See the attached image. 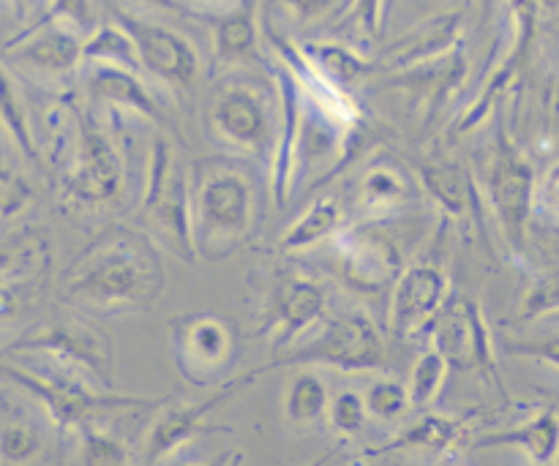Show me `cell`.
<instances>
[{
  "label": "cell",
  "mask_w": 559,
  "mask_h": 466,
  "mask_svg": "<svg viewBox=\"0 0 559 466\" xmlns=\"http://www.w3.org/2000/svg\"><path fill=\"white\" fill-rule=\"evenodd\" d=\"M63 298L82 314L123 316L153 309L167 287L162 249L134 227L102 229L66 267Z\"/></svg>",
  "instance_id": "obj_1"
},
{
  "label": "cell",
  "mask_w": 559,
  "mask_h": 466,
  "mask_svg": "<svg viewBox=\"0 0 559 466\" xmlns=\"http://www.w3.org/2000/svg\"><path fill=\"white\" fill-rule=\"evenodd\" d=\"M257 229L254 180L233 158H200L191 167V238L197 256L222 262Z\"/></svg>",
  "instance_id": "obj_2"
},
{
  "label": "cell",
  "mask_w": 559,
  "mask_h": 466,
  "mask_svg": "<svg viewBox=\"0 0 559 466\" xmlns=\"http://www.w3.org/2000/svg\"><path fill=\"white\" fill-rule=\"evenodd\" d=\"M205 123L213 140L233 156L271 164L282 126V98L271 71L254 74L233 65L211 87Z\"/></svg>",
  "instance_id": "obj_3"
},
{
  "label": "cell",
  "mask_w": 559,
  "mask_h": 466,
  "mask_svg": "<svg viewBox=\"0 0 559 466\" xmlns=\"http://www.w3.org/2000/svg\"><path fill=\"white\" fill-rule=\"evenodd\" d=\"M140 213L158 249L183 262L197 260L191 238V167H186L178 145L167 134H158L147 151Z\"/></svg>",
  "instance_id": "obj_4"
},
{
  "label": "cell",
  "mask_w": 559,
  "mask_h": 466,
  "mask_svg": "<svg viewBox=\"0 0 559 466\" xmlns=\"http://www.w3.org/2000/svg\"><path fill=\"white\" fill-rule=\"evenodd\" d=\"M5 355L38 358L44 369L80 377L98 387L112 385V344L96 325L80 316L38 327L33 336H25L5 349Z\"/></svg>",
  "instance_id": "obj_5"
},
{
  "label": "cell",
  "mask_w": 559,
  "mask_h": 466,
  "mask_svg": "<svg viewBox=\"0 0 559 466\" xmlns=\"http://www.w3.org/2000/svg\"><path fill=\"white\" fill-rule=\"evenodd\" d=\"M0 374L9 377L14 385L25 387L36 402H41L52 423L69 434H74L76 429H82L109 409L151 404L142 402V398L112 396L109 387H98L93 382L80 380V377L63 374V371L31 369L27 363H0Z\"/></svg>",
  "instance_id": "obj_6"
},
{
  "label": "cell",
  "mask_w": 559,
  "mask_h": 466,
  "mask_svg": "<svg viewBox=\"0 0 559 466\" xmlns=\"http://www.w3.org/2000/svg\"><path fill=\"white\" fill-rule=\"evenodd\" d=\"M328 366V369L347 371H380L385 366V342L366 311H349V314L336 316L322 327V333L304 347H289L287 353L276 355L267 371L278 366Z\"/></svg>",
  "instance_id": "obj_7"
},
{
  "label": "cell",
  "mask_w": 559,
  "mask_h": 466,
  "mask_svg": "<svg viewBox=\"0 0 559 466\" xmlns=\"http://www.w3.org/2000/svg\"><path fill=\"white\" fill-rule=\"evenodd\" d=\"M388 224L391 218L342 224L328 238L336 271L358 292H385L404 271V249Z\"/></svg>",
  "instance_id": "obj_8"
},
{
  "label": "cell",
  "mask_w": 559,
  "mask_h": 466,
  "mask_svg": "<svg viewBox=\"0 0 559 466\" xmlns=\"http://www.w3.org/2000/svg\"><path fill=\"white\" fill-rule=\"evenodd\" d=\"M169 347L178 374L197 387L216 385L238 355V336L227 316L200 311L175 316Z\"/></svg>",
  "instance_id": "obj_9"
},
{
  "label": "cell",
  "mask_w": 559,
  "mask_h": 466,
  "mask_svg": "<svg viewBox=\"0 0 559 466\" xmlns=\"http://www.w3.org/2000/svg\"><path fill=\"white\" fill-rule=\"evenodd\" d=\"M123 178L126 164L118 145L102 129H96L91 120H85L74 156L58 175L63 196L82 207L107 205L120 194Z\"/></svg>",
  "instance_id": "obj_10"
},
{
  "label": "cell",
  "mask_w": 559,
  "mask_h": 466,
  "mask_svg": "<svg viewBox=\"0 0 559 466\" xmlns=\"http://www.w3.org/2000/svg\"><path fill=\"white\" fill-rule=\"evenodd\" d=\"M325 314V289L300 273H278L265 298L260 336L282 355L298 344Z\"/></svg>",
  "instance_id": "obj_11"
},
{
  "label": "cell",
  "mask_w": 559,
  "mask_h": 466,
  "mask_svg": "<svg viewBox=\"0 0 559 466\" xmlns=\"http://www.w3.org/2000/svg\"><path fill=\"white\" fill-rule=\"evenodd\" d=\"M267 371V366L254 371H246V374L235 377V380L224 382L216 391V396L205 398V402L197 404H183V407H167L156 420L151 423V431H147L145 440V462L147 464H162L167 462L169 456L180 451L189 442L200 440L202 434H207L211 429H222V426H211L207 418H211L216 409H222V404L233 402L240 393L249 391L257 380Z\"/></svg>",
  "instance_id": "obj_12"
},
{
  "label": "cell",
  "mask_w": 559,
  "mask_h": 466,
  "mask_svg": "<svg viewBox=\"0 0 559 466\" xmlns=\"http://www.w3.org/2000/svg\"><path fill=\"white\" fill-rule=\"evenodd\" d=\"M118 22L134 41L142 74H151L175 87H189L200 76V55L183 33L129 11H120Z\"/></svg>",
  "instance_id": "obj_13"
},
{
  "label": "cell",
  "mask_w": 559,
  "mask_h": 466,
  "mask_svg": "<svg viewBox=\"0 0 559 466\" xmlns=\"http://www.w3.org/2000/svg\"><path fill=\"white\" fill-rule=\"evenodd\" d=\"M448 295H451V282L435 262L404 265L396 282L391 284V303H388V325L393 336L402 342L426 336Z\"/></svg>",
  "instance_id": "obj_14"
},
{
  "label": "cell",
  "mask_w": 559,
  "mask_h": 466,
  "mask_svg": "<svg viewBox=\"0 0 559 466\" xmlns=\"http://www.w3.org/2000/svg\"><path fill=\"white\" fill-rule=\"evenodd\" d=\"M426 336L451 369H480L491 363V342L480 306L467 295H448Z\"/></svg>",
  "instance_id": "obj_15"
},
{
  "label": "cell",
  "mask_w": 559,
  "mask_h": 466,
  "mask_svg": "<svg viewBox=\"0 0 559 466\" xmlns=\"http://www.w3.org/2000/svg\"><path fill=\"white\" fill-rule=\"evenodd\" d=\"M49 246L38 235L0 243V322L27 314L49 282Z\"/></svg>",
  "instance_id": "obj_16"
},
{
  "label": "cell",
  "mask_w": 559,
  "mask_h": 466,
  "mask_svg": "<svg viewBox=\"0 0 559 466\" xmlns=\"http://www.w3.org/2000/svg\"><path fill=\"white\" fill-rule=\"evenodd\" d=\"M489 196L497 216H500L502 229H506V238L519 249L524 240L530 207H533V169L513 151L506 136H500V145L491 158Z\"/></svg>",
  "instance_id": "obj_17"
},
{
  "label": "cell",
  "mask_w": 559,
  "mask_h": 466,
  "mask_svg": "<svg viewBox=\"0 0 559 466\" xmlns=\"http://www.w3.org/2000/svg\"><path fill=\"white\" fill-rule=\"evenodd\" d=\"M82 33L63 22H38L31 33L11 44L16 60L44 74H71L82 65Z\"/></svg>",
  "instance_id": "obj_18"
},
{
  "label": "cell",
  "mask_w": 559,
  "mask_h": 466,
  "mask_svg": "<svg viewBox=\"0 0 559 466\" xmlns=\"http://www.w3.org/2000/svg\"><path fill=\"white\" fill-rule=\"evenodd\" d=\"M418 196L415 180L393 158H371L355 183V200L369 218H391L402 213Z\"/></svg>",
  "instance_id": "obj_19"
},
{
  "label": "cell",
  "mask_w": 559,
  "mask_h": 466,
  "mask_svg": "<svg viewBox=\"0 0 559 466\" xmlns=\"http://www.w3.org/2000/svg\"><path fill=\"white\" fill-rule=\"evenodd\" d=\"M85 87L91 93V98L118 109V112H134L153 120V123H162V104L142 85L140 71L120 69V65L107 63H87Z\"/></svg>",
  "instance_id": "obj_20"
},
{
  "label": "cell",
  "mask_w": 559,
  "mask_h": 466,
  "mask_svg": "<svg viewBox=\"0 0 559 466\" xmlns=\"http://www.w3.org/2000/svg\"><path fill=\"white\" fill-rule=\"evenodd\" d=\"M459 41H462V16L437 14L413 27L404 38H399L385 52V65L391 71H402L407 65L424 63V60L448 52Z\"/></svg>",
  "instance_id": "obj_21"
},
{
  "label": "cell",
  "mask_w": 559,
  "mask_h": 466,
  "mask_svg": "<svg viewBox=\"0 0 559 466\" xmlns=\"http://www.w3.org/2000/svg\"><path fill=\"white\" fill-rule=\"evenodd\" d=\"M260 41L257 27V9L251 0H238L233 9L213 20V65L233 69L251 58Z\"/></svg>",
  "instance_id": "obj_22"
},
{
  "label": "cell",
  "mask_w": 559,
  "mask_h": 466,
  "mask_svg": "<svg viewBox=\"0 0 559 466\" xmlns=\"http://www.w3.org/2000/svg\"><path fill=\"white\" fill-rule=\"evenodd\" d=\"M420 189L429 191L431 200L437 202L445 216L462 218L473 211L475 205V186L467 169L456 162H435L424 164L418 169Z\"/></svg>",
  "instance_id": "obj_23"
},
{
  "label": "cell",
  "mask_w": 559,
  "mask_h": 466,
  "mask_svg": "<svg viewBox=\"0 0 559 466\" xmlns=\"http://www.w3.org/2000/svg\"><path fill=\"white\" fill-rule=\"evenodd\" d=\"M300 49L306 52V58L314 63V69L322 76L333 82V85L344 87V91H355L360 85V80H366L371 63L353 49L349 44L338 41V38H322V41H306L300 44Z\"/></svg>",
  "instance_id": "obj_24"
},
{
  "label": "cell",
  "mask_w": 559,
  "mask_h": 466,
  "mask_svg": "<svg viewBox=\"0 0 559 466\" xmlns=\"http://www.w3.org/2000/svg\"><path fill=\"white\" fill-rule=\"evenodd\" d=\"M342 224V205H338L333 196H320V200H314L306 207L304 216H298L287 229H284L282 240H278V251H282V254H300V251L311 249V246L331 238Z\"/></svg>",
  "instance_id": "obj_25"
},
{
  "label": "cell",
  "mask_w": 559,
  "mask_h": 466,
  "mask_svg": "<svg viewBox=\"0 0 559 466\" xmlns=\"http://www.w3.org/2000/svg\"><path fill=\"white\" fill-rule=\"evenodd\" d=\"M495 445H513L522 447L535 464H549L557 456L559 447V418L555 413H540L530 423L519 426L513 431L502 434H486L475 440V447H495Z\"/></svg>",
  "instance_id": "obj_26"
},
{
  "label": "cell",
  "mask_w": 559,
  "mask_h": 466,
  "mask_svg": "<svg viewBox=\"0 0 559 466\" xmlns=\"http://www.w3.org/2000/svg\"><path fill=\"white\" fill-rule=\"evenodd\" d=\"M459 431H462V423L451 418H442V415H426L420 418L413 429L402 431L399 437H393L385 445L374 447L369 456H388V453H402V451H429V453H445L456 445Z\"/></svg>",
  "instance_id": "obj_27"
},
{
  "label": "cell",
  "mask_w": 559,
  "mask_h": 466,
  "mask_svg": "<svg viewBox=\"0 0 559 466\" xmlns=\"http://www.w3.org/2000/svg\"><path fill=\"white\" fill-rule=\"evenodd\" d=\"M0 126H3L5 134L11 136V142L20 147V153L27 162H38L41 158L38 156L31 109H27L25 96L20 93V85H16L14 76L3 65H0Z\"/></svg>",
  "instance_id": "obj_28"
},
{
  "label": "cell",
  "mask_w": 559,
  "mask_h": 466,
  "mask_svg": "<svg viewBox=\"0 0 559 466\" xmlns=\"http://www.w3.org/2000/svg\"><path fill=\"white\" fill-rule=\"evenodd\" d=\"M82 63L120 65V69H131L142 74L134 41H131V36L118 20L104 22V25H96L91 33H85V38H82Z\"/></svg>",
  "instance_id": "obj_29"
},
{
  "label": "cell",
  "mask_w": 559,
  "mask_h": 466,
  "mask_svg": "<svg viewBox=\"0 0 559 466\" xmlns=\"http://www.w3.org/2000/svg\"><path fill=\"white\" fill-rule=\"evenodd\" d=\"M328 402H331V393H328L325 380L314 371H300L284 393V413L298 426L314 423V420L325 418Z\"/></svg>",
  "instance_id": "obj_30"
},
{
  "label": "cell",
  "mask_w": 559,
  "mask_h": 466,
  "mask_svg": "<svg viewBox=\"0 0 559 466\" xmlns=\"http://www.w3.org/2000/svg\"><path fill=\"white\" fill-rule=\"evenodd\" d=\"M448 371H451L448 360L435 347L426 349L418 363L413 366V374H409L407 382L409 409H429L440 396L442 385H445Z\"/></svg>",
  "instance_id": "obj_31"
},
{
  "label": "cell",
  "mask_w": 559,
  "mask_h": 466,
  "mask_svg": "<svg viewBox=\"0 0 559 466\" xmlns=\"http://www.w3.org/2000/svg\"><path fill=\"white\" fill-rule=\"evenodd\" d=\"M76 440H80V462L91 466H120L129 464V445H126L120 437H115L112 431L98 429L96 420L85 423L82 429L74 431Z\"/></svg>",
  "instance_id": "obj_32"
},
{
  "label": "cell",
  "mask_w": 559,
  "mask_h": 466,
  "mask_svg": "<svg viewBox=\"0 0 559 466\" xmlns=\"http://www.w3.org/2000/svg\"><path fill=\"white\" fill-rule=\"evenodd\" d=\"M41 453V434L25 415H9L0 420V462L27 464Z\"/></svg>",
  "instance_id": "obj_33"
},
{
  "label": "cell",
  "mask_w": 559,
  "mask_h": 466,
  "mask_svg": "<svg viewBox=\"0 0 559 466\" xmlns=\"http://www.w3.org/2000/svg\"><path fill=\"white\" fill-rule=\"evenodd\" d=\"M366 415L369 413H366L364 396L355 391H338L336 396H331L325 409L333 434H338L342 440H353L360 434V429L366 426Z\"/></svg>",
  "instance_id": "obj_34"
},
{
  "label": "cell",
  "mask_w": 559,
  "mask_h": 466,
  "mask_svg": "<svg viewBox=\"0 0 559 466\" xmlns=\"http://www.w3.org/2000/svg\"><path fill=\"white\" fill-rule=\"evenodd\" d=\"M364 404L371 418L382 420V423H391V420L402 418L409 409L407 387L396 380H380L366 391Z\"/></svg>",
  "instance_id": "obj_35"
},
{
  "label": "cell",
  "mask_w": 559,
  "mask_h": 466,
  "mask_svg": "<svg viewBox=\"0 0 559 466\" xmlns=\"http://www.w3.org/2000/svg\"><path fill=\"white\" fill-rule=\"evenodd\" d=\"M385 20H388L385 0H353L349 9L344 11L338 25L353 27L358 36L374 41V38L382 36V25H385Z\"/></svg>",
  "instance_id": "obj_36"
},
{
  "label": "cell",
  "mask_w": 559,
  "mask_h": 466,
  "mask_svg": "<svg viewBox=\"0 0 559 466\" xmlns=\"http://www.w3.org/2000/svg\"><path fill=\"white\" fill-rule=\"evenodd\" d=\"M33 202V186L20 172L0 167V222L22 216Z\"/></svg>",
  "instance_id": "obj_37"
},
{
  "label": "cell",
  "mask_w": 559,
  "mask_h": 466,
  "mask_svg": "<svg viewBox=\"0 0 559 466\" xmlns=\"http://www.w3.org/2000/svg\"><path fill=\"white\" fill-rule=\"evenodd\" d=\"M44 22H63V25L74 27L82 36L91 33L96 22V9L93 0H49V9L44 14Z\"/></svg>",
  "instance_id": "obj_38"
},
{
  "label": "cell",
  "mask_w": 559,
  "mask_h": 466,
  "mask_svg": "<svg viewBox=\"0 0 559 466\" xmlns=\"http://www.w3.org/2000/svg\"><path fill=\"white\" fill-rule=\"evenodd\" d=\"M271 3L278 5V11L295 25H309V22L325 16L336 0H271Z\"/></svg>",
  "instance_id": "obj_39"
},
{
  "label": "cell",
  "mask_w": 559,
  "mask_h": 466,
  "mask_svg": "<svg viewBox=\"0 0 559 466\" xmlns=\"http://www.w3.org/2000/svg\"><path fill=\"white\" fill-rule=\"evenodd\" d=\"M551 309H559V273L538 282V287L530 289V295L524 298V316H538Z\"/></svg>",
  "instance_id": "obj_40"
},
{
  "label": "cell",
  "mask_w": 559,
  "mask_h": 466,
  "mask_svg": "<svg viewBox=\"0 0 559 466\" xmlns=\"http://www.w3.org/2000/svg\"><path fill=\"white\" fill-rule=\"evenodd\" d=\"M533 353H535V355H540V358L551 360V363H557V366H559V342L544 344V347H535Z\"/></svg>",
  "instance_id": "obj_41"
},
{
  "label": "cell",
  "mask_w": 559,
  "mask_h": 466,
  "mask_svg": "<svg viewBox=\"0 0 559 466\" xmlns=\"http://www.w3.org/2000/svg\"><path fill=\"white\" fill-rule=\"evenodd\" d=\"M546 196H549V200L559 207V169L557 172H551L549 180H546Z\"/></svg>",
  "instance_id": "obj_42"
},
{
  "label": "cell",
  "mask_w": 559,
  "mask_h": 466,
  "mask_svg": "<svg viewBox=\"0 0 559 466\" xmlns=\"http://www.w3.org/2000/svg\"><path fill=\"white\" fill-rule=\"evenodd\" d=\"M140 3L158 5V9H169V11H186V5L180 3V0H140Z\"/></svg>",
  "instance_id": "obj_43"
},
{
  "label": "cell",
  "mask_w": 559,
  "mask_h": 466,
  "mask_svg": "<svg viewBox=\"0 0 559 466\" xmlns=\"http://www.w3.org/2000/svg\"><path fill=\"white\" fill-rule=\"evenodd\" d=\"M180 3H191V0H180ZM194 3H205V5H213V3H224V0H194ZM186 9H189V5H186Z\"/></svg>",
  "instance_id": "obj_44"
},
{
  "label": "cell",
  "mask_w": 559,
  "mask_h": 466,
  "mask_svg": "<svg viewBox=\"0 0 559 466\" xmlns=\"http://www.w3.org/2000/svg\"><path fill=\"white\" fill-rule=\"evenodd\" d=\"M393 3H396V0H385V11H388V14H391V9H393Z\"/></svg>",
  "instance_id": "obj_45"
},
{
  "label": "cell",
  "mask_w": 559,
  "mask_h": 466,
  "mask_svg": "<svg viewBox=\"0 0 559 466\" xmlns=\"http://www.w3.org/2000/svg\"><path fill=\"white\" fill-rule=\"evenodd\" d=\"M27 3V0H14V5H16V9H22V5H25Z\"/></svg>",
  "instance_id": "obj_46"
}]
</instances>
